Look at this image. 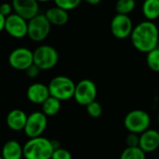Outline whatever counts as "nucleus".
<instances>
[{
    "instance_id": "nucleus-4",
    "label": "nucleus",
    "mask_w": 159,
    "mask_h": 159,
    "mask_svg": "<svg viewBox=\"0 0 159 159\" xmlns=\"http://www.w3.org/2000/svg\"><path fill=\"white\" fill-rule=\"evenodd\" d=\"M124 126L129 132L140 135L150 129L151 117L147 112L141 109H135L126 115Z\"/></svg>"
},
{
    "instance_id": "nucleus-23",
    "label": "nucleus",
    "mask_w": 159,
    "mask_h": 159,
    "mask_svg": "<svg viewBox=\"0 0 159 159\" xmlns=\"http://www.w3.org/2000/svg\"><path fill=\"white\" fill-rule=\"evenodd\" d=\"M56 7H59L66 11L76 8L83 0H53Z\"/></svg>"
},
{
    "instance_id": "nucleus-12",
    "label": "nucleus",
    "mask_w": 159,
    "mask_h": 159,
    "mask_svg": "<svg viewBox=\"0 0 159 159\" xmlns=\"http://www.w3.org/2000/svg\"><path fill=\"white\" fill-rule=\"evenodd\" d=\"M13 10L26 20H31L39 12V5L36 0H11Z\"/></svg>"
},
{
    "instance_id": "nucleus-31",
    "label": "nucleus",
    "mask_w": 159,
    "mask_h": 159,
    "mask_svg": "<svg viewBox=\"0 0 159 159\" xmlns=\"http://www.w3.org/2000/svg\"><path fill=\"white\" fill-rule=\"evenodd\" d=\"M38 3L39 2H41V3H47V2H49V1H51V0H36Z\"/></svg>"
},
{
    "instance_id": "nucleus-33",
    "label": "nucleus",
    "mask_w": 159,
    "mask_h": 159,
    "mask_svg": "<svg viewBox=\"0 0 159 159\" xmlns=\"http://www.w3.org/2000/svg\"><path fill=\"white\" fill-rule=\"evenodd\" d=\"M0 159H4V158H3V157H2L0 156Z\"/></svg>"
},
{
    "instance_id": "nucleus-11",
    "label": "nucleus",
    "mask_w": 159,
    "mask_h": 159,
    "mask_svg": "<svg viewBox=\"0 0 159 159\" xmlns=\"http://www.w3.org/2000/svg\"><path fill=\"white\" fill-rule=\"evenodd\" d=\"M5 31L13 38L20 39L27 35L28 20L14 13L6 18Z\"/></svg>"
},
{
    "instance_id": "nucleus-26",
    "label": "nucleus",
    "mask_w": 159,
    "mask_h": 159,
    "mask_svg": "<svg viewBox=\"0 0 159 159\" xmlns=\"http://www.w3.org/2000/svg\"><path fill=\"white\" fill-rule=\"evenodd\" d=\"M139 141H140V135L129 132L126 138L127 147H137V146H139Z\"/></svg>"
},
{
    "instance_id": "nucleus-24",
    "label": "nucleus",
    "mask_w": 159,
    "mask_h": 159,
    "mask_svg": "<svg viewBox=\"0 0 159 159\" xmlns=\"http://www.w3.org/2000/svg\"><path fill=\"white\" fill-rule=\"evenodd\" d=\"M86 108H87L88 115L92 118H98L102 114V107L101 103L98 102L97 101L92 102L91 103L87 105Z\"/></svg>"
},
{
    "instance_id": "nucleus-6",
    "label": "nucleus",
    "mask_w": 159,
    "mask_h": 159,
    "mask_svg": "<svg viewBox=\"0 0 159 159\" xmlns=\"http://www.w3.org/2000/svg\"><path fill=\"white\" fill-rule=\"evenodd\" d=\"M51 29V24L45 14H37L28 20L27 35L34 42H41L45 40Z\"/></svg>"
},
{
    "instance_id": "nucleus-18",
    "label": "nucleus",
    "mask_w": 159,
    "mask_h": 159,
    "mask_svg": "<svg viewBox=\"0 0 159 159\" xmlns=\"http://www.w3.org/2000/svg\"><path fill=\"white\" fill-rule=\"evenodd\" d=\"M142 11L146 20H156L159 18V0H144Z\"/></svg>"
},
{
    "instance_id": "nucleus-15",
    "label": "nucleus",
    "mask_w": 159,
    "mask_h": 159,
    "mask_svg": "<svg viewBox=\"0 0 159 159\" xmlns=\"http://www.w3.org/2000/svg\"><path fill=\"white\" fill-rule=\"evenodd\" d=\"M27 115L20 109H14L10 111L7 116V125L13 131H20L24 129Z\"/></svg>"
},
{
    "instance_id": "nucleus-22",
    "label": "nucleus",
    "mask_w": 159,
    "mask_h": 159,
    "mask_svg": "<svg viewBox=\"0 0 159 159\" xmlns=\"http://www.w3.org/2000/svg\"><path fill=\"white\" fill-rule=\"evenodd\" d=\"M146 63L150 70L155 73H159V48H156L146 56Z\"/></svg>"
},
{
    "instance_id": "nucleus-30",
    "label": "nucleus",
    "mask_w": 159,
    "mask_h": 159,
    "mask_svg": "<svg viewBox=\"0 0 159 159\" xmlns=\"http://www.w3.org/2000/svg\"><path fill=\"white\" fill-rule=\"evenodd\" d=\"M85 2H87L88 4L91 5V6H95V5H98L102 2V0H84Z\"/></svg>"
},
{
    "instance_id": "nucleus-32",
    "label": "nucleus",
    "mask_w": 159,
    "mask_h": 159,
    "mask_svg": "<svg viewBox=\"0 0 159 159\" xmlns=\"http://www.w3.org/2000/svg\"><path fill=\"white\" fill-rule=\"evenodd\" d=\"M157 122H158V124H159V112H158V115H157Z\"/></svg>"
},
{
    "instance_id": "nucleus-9",
    "label": "nucleus",
    "mask_w": 159,
    "mask_h": 159,
    "mask_svg": "<svg viewBox=\"0 0 159 159\" xmlns=\"http://www.w3.org/2000/svg\"><path fill=\"white\" fill-rule=\"evenodd\" d=\"M134 26L129 15L116 14L113 17L110 23L112 34L117 39H126L130 36Z\"/></svg>"
},
{
    "instance_id": "nucleus-16",
    "label": "nucleus",
    "mask_w": 159,
    "mask_h": 159,
    "mask_svg": "<svg viewBox=\"0 0 159 159\" xmlns=\"http://www.w3.org/2000/svg\"><path fill=\"white\" fill-rule=\"evenodd\" d=\"M45 15L51 25L62 26V25L66 24L69 20L68 11H66L59 7H56V6L48 8L46 11Z\"/></svg>"
},
{
    "instance_id": "nucleus-17",
    "label": "nucleus",
    "mask_w": 159,
    "mask_h": 159,
    "mask_svg": "<svg viewBox=\"0 0 159 159\" xmlns=\"http://www.w3.org/2000/svg\"><path fill=\"white\" fill-rule=\"evenodd\" d=\"M1 157L4 159H21L23 157V146L15 141H7L2 148Z\"/></svg>"
},
{
    "instance_id": "nucleus-20",
    "label": "nucleus",
    "mask_w": 159,
    "mask_h": 159,
    "mask_svg": "<svg viewBox=\"0 0 159 159\" xmlns=\"http://www.w3.org/2000/svg\"><path fill=\"white\" fill-rule=\"evenodd\" d=\"M119 159H146V154L139 147H127L123 150Z\"/></svg>"
},
{
    "instance_id": "nucleus-21",
    "label": "nucleus",
    "mask_w": 159,
    "mask_h": 159,
    "mask_svg": "<svg viewBox=\"0 0 159 159\" xmlns=\"http://www.w3.org/2000/svg\"><path fill=\"white\" fill-rule=\"evenodd\" d=\"M136 7L135 0H117L116 4V10L117 14L129 15L131 13Z\"/></svg>"
},
{
    "instance_id": "nucleus-28",
    "label": "nucleus",
    "mask_w": 159,
    "mask_h": 159,
    "mask_svg": "<svg viewBox=\"0 0 159 159\" xmlns=\"http://www.w3.org/2000/svg\"><path fill=\"white\" fill-rule=\"evenodd\" d=\"M40 71H41V70H40L36 65L33 64V65H31L27 70H25V73H26V75H27L28 77H30V78H35L36 76H38Z\"/></svg>"
},
{
    "instance_id": "nucleus-8",
    "label": "nucleus",
    "mask_w": 159,
    "mask_h": 159,
    "mask_svg": "<svg viewBox=\"0 0 159 159\" xmlns=\"http://www.w3.org/2000/svg\"><path fill=\"white\" fill-rule=\"evenodd\" d=\"M48 125V116L43 114V112H34L27 116V121L24 127V133L29 138L40 137Z\"/></svg>"
},
{
    "instance_id": "nucleus-7",
    "label": "nucleus",
    "mask_w": 159,
    "mask_h": 159,
    "mask_svg": "<svg viewBox=\"0 0 159 159\" xmlns=\"http://www.w3.org/2000/svg\"><path fill=\"white\" fill-rule=\"evenodd\" d=\"M97 98V87L90 79H82L75 84L74 94L75 101L83 106H87Z\"/></svg>"
},
{
    "instance_id": "nucleus-3",
    "label": "nucleus",
    "mask_w": 159,
    "mask_h": 159,
    "mask_svg": "<svg viewBox=\"0 0 159 159\" xmlns=\"http://www.w3.org/2000/svg\"><path fill=\"white\" fill-rule=\"evenodd\" d=\"M48 87L50 96L61 102L68 101L74 98L75 84L70 77L64 75L55 76L50 80Z\"/></svg>"
},
{
    "instance_id": "nucleus-27",
    "label": "nucleus",
    "mask_w": 159,
    "mask_h": 159,
    "mask_svg": "<svg viewBox=\"0 0 159 159\" xmlns=\"http://www.w3.org/2000/svg\"><path fill=\"white\" fill-rule=\"evenodd\" d=\"M12 10L13 7L11 3H3L2 5H0V13L6 18L12 14Z\"/></svg>"
},
{
    "instance_id": "nucleus-2",
    "label": "nucleus",
    "mask_w": 159,
    "mask_h": 159,
    "mask_svg": "<svg viewBox=\"0 0 159 159\" xmlns=\"http://www.w3.org/2000/svg\"><path fill=\"white\" fill-rule=\"evenodd\" d=\"M54 150L52 141L41 136L32 138L23 145V157L25 159H51Z\"/></svg>"
},
{
    "instance_id": "nucleus-10",
    "label": "nucleus",
    "mask_w": 159,
    "mask_h": 159,
    "mask_svg": "<svg viewBox=\"0 0 159 159\" xmlns=\"http://www.w3.org/2000/svg\"><path fill=\"white\" fill-rule=\"evenodd\" d=\"M9 65L18 71H25L34 64L33 51L27 48H17L8 56Z\"/></svg>"
},
{
    "instance_id": "nucleus-5",
    "label": "nucleus",
    "mask_w": 159,
    "mask_h": 159,
    "mask_svg": "<svg viewBox=\"0 0 159 159\" xmlns=\"http://www.w3.org/2000/svg\"><path fill=\"white\" fill-rule=\"evenodd\" d=\"M34 64L40 70H50L54 68L59 61V53L57 49L49 45L39 46L33 51Z\"/></svg>"
},
{
    "instance_id": "nucleus-29",
    "label": "nucleus",
    "mask_w": 159,
    "mask_h": 159,
    "mask_svg": "<svg viewBox=\"0 0 159 159\" xmlns=\"http://www.w3.org/2000/svg\"><path fill=\"white\" fill-rule=\"evenodd\" d=\"M5 22H6V17H4L0 13V32L5 30Z\"/></svg>"
},
{
    "instance_id": "nucleus-14",
    "label": "nucleus",
    "mask_w": 159,
    "mask_h": 159,
    "mask_svg": "<svg viewBox=\"0 0 159 159\" xmlns=\"http://www.w3.org/2000/svg\"><path fill=\"white\" fill-rule=\"evenodd\" d=\"M26 96L31 102L34 104H42L50 94L48 86L43 83H34L27 89Z\"/></svg>"
},
{
    "instance_id": "nucleus-13",
    "label": "nucleus",
    "mask_w": 159,
    "mask_h": 159,
    "mask_svg": "<svg viewBox=\"0 0 159 159\" xmlns=\"http://www.w3.org/2000/svg\"><path fill=\"white\" fill-rule=\"evenodd\" d=\"M139 147L145 153L150 154L159 148V131L155 129H148L140 134Z\"/></svg>"
},
{
    "instance_id": "nucleus-19",
    "label": "nucleus",
    "mask_w": 159,
    "mask_h": 159,
    "mask_svg": "<svg viewBox=\"0 0 159 159\" xmlns=\"http://www.w3.org/2000/svg\"><path fill=\"white\" fill-rule=\"evenodd\" d=\"M61 102L59 101L58 99L49 96L41 105H42V112L44 115H46L47 116H56L60 110H61Z\"/></svg>"
},
{
    "instance_id": "nucleus-1",
    "label": "nucleus",
    "mask_w": 159,
    "mask_h": 159,
    "mask_svg": "<svg viewBox=\"0 0 159 159\" xmlns=\"http://www.w3.org/2000/svg\"><path fill=\"white\" fill-rule=\"evenodd\" d=\"M133 47L140 52L148 53L157 48L159 42V31L154 21L144 20L134 26L130 34Z\"/></svg>"
},
{
    "instance_id": "nucleus-25",
    "label": "nucleus",
    "mask_w": 159,
    "mask_h": 159,
    "mask_svg": "<svg viewBox=\"0 0 159 159\" xmlns=\"http://www.w3.org/2000/svg\"><path fill=\"white\" fill-rule=\"evenodd\" d=\"M51 159H72V155L68 150L60 147L54 150Z\"/></svg>"
}]
</instances>
